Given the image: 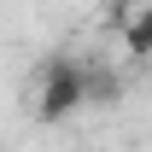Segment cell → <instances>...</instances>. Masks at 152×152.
<instances>
[{
    "mask_svg": "<svg viewBox=\"0 0 152 152\" xmlns=\"http://www.w3.org/2000/svg\"><path fill=\"white\" fill-rule=\"evenodd\" d=\"M35 82V117L41 123H64L88 105V64L82 58H47Z\"/></svg>",
    "mask_w": 152,
    "mask_h": 152,
    "instance_id": "cell-1",
    "label": "cell"
},
{
    "mask_svg": "<svg viewBox=\"0 0 152 152\" xmlns=\"http://www.w3.org/2000/svg\"><path fill=\"white\" fill-rule=\"evenodd\" d=\"M123 41H129V53H134V58H146V53H152V0H140V12L129 18Z\"/></svg>",
    "mask_w": 152,
    "mask_h": 152,
    "instance_id": "cell-2",
    "label": "cell"
},
{
    "mask_svg": "<svg viewBox=\"0 0 152 152\" xmlns=\"http://www.w3.org/2000/svg\"><path fill=\"white\" fill-rule=\"evenodd\" d=\"M117 94H123L117 70H105V64H88V99H117Z\"/></svg>",
    "mask_w": 152,
    "mask_h": 152,
    "instance_id": "cell-3",
    "label": "cell"
}]
</instances>
